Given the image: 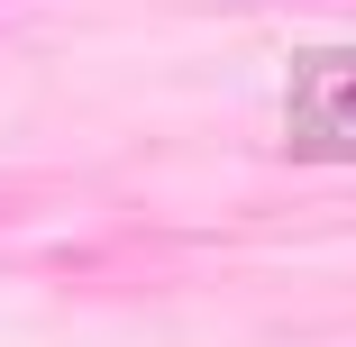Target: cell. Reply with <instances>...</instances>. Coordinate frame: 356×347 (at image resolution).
<instances>
[{
    "label": "cell",
    "mask_w": 356,
    "mask_h": 347,
    "mask_svg": "<svg viewBox=\"0 0 356 347\" xmlns=\"http://www.w3.org/2000/svg\"><path fill=\"white\" fill-rule=\"evenodd\" d=\"M347 101H356V74H347Z\"/></svg>",
    "instance_id": "cell-1"
}]
</instances>
